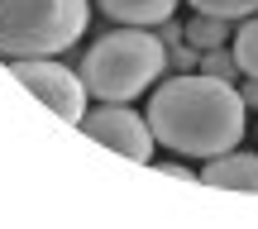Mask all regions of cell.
<instances>
[{
  "label": "cell",
  "instance_id": "5b68a950",
  "mask_svg": "<svg viewBox=\"0 0 258 229\" xmlns=\"http://www.w3.org/2000/svg\"><path fill=\"white\" fill-rule=\"evenodd\" d=\"M82 129L86 138H96L101 148H115V153L134 158V163H148L153 158V129L144 124V115L124 110V101H101V110H86L82 115Z\"/></svg>",
  "mask_w": 258,
  "mask_h": 229
},
{
  "label": "cell",
  "instance_id": "6da1fadb",
  "mask_svg": "<svg viewBox=\"0 0 258 229\" xmlns=\"http://www.w3.org/2000/svg\"><path fill=\"white\" fill-rule=\"evenodd\" d=\"M244 96L220 77H167L148 96V129L182 158H220L244 138Z\"/></svg>",
  "mask_w": 258,
  "mask_h": 229
},
{
  "label": "cell",
  "instance_id": "52a82bcc",
  "mask_svg": "<svg viewBox=\"0 0 258 229\" xmlns=\"http://www.w3.org/2000/svg\"><path fill=\"white\" fill-rule=\"evenodd\" d=\"M96 5H101V15H110L115 24H139V29H148V24L172 19L177 0H96Z\"/></svg>",
  "mask_w": 258,
  "mask_h": 229
},
{
  "label": "cell",
  "instance_id": "277c9868",
  "mask_svg": "<svg viewBox=\"0 0 258 229\" xmlns=\"http://www.w3.org/2000/svg\"><path fill=\"white\" fill-rule=\"evenodd\" d=\"M10 72H15V82L29 86L57 119L82 124V115H86V82H82V72H67L62 62H48V57H10Z\"/></svg>",
  "mask_w": 258,
  "mask_h": 229
},
{
  "label": "cell",
  "instance_id": "5bb4252c",
  "mask_svg": "<svg viewBox=\"0 0 258 229\" xmlns=\"http://www.w3.org/2000/svg\"><path fill=\"white\" fill-rule=\"evenodd\" d=\"M239 96H244V105H258V77H249V82L239 86Z\"/></svg>",
  "mask_w": 258,
  "mask_h": 229
},
{
  "label": "cell",
  "instance_id": "8fae6325",
  "mask_svg": "<svg viewBox=\"0 0 258 229\" xmlns=\"http://www.w3.org/2000/svg\"><path fill=\"white\" fill-rule=\"evenodd\" d=\"M201 72L206 77H220V82H234V72H239L234 48H206V53H201Z\"/></svg>",
  "mask_w": 258,
  "mask_h": 229
},
{
  "label": "cell",
  "instance_id": "9c48e42d",
  "mask_svg": "<svg viewBox=\"0 0 258 229\" xmlns=\"http://www.w3.org/2000/svg\"><path fill=\"white\" fill-rule=\"evenodd\" d=\"M230 48H234V62H239V72L258 77V15H249L239 29H234Z\"/></svg>",
  "mask_w": 258,
  "mask_h": 229
},
{
  "label": "cell",
  "instance_id": "7c38bea8",
  "mask_svg": "<svg viewBox=\"0 0 258 229\" xmlns=\"http://www.w3.org/2000/svg\"><path fill=\"white\" fill-rule=\"evenodd\" d=\"M167 62H172V67H182V72H191V67H201V62H196V53H191V48H182V43H177L172 53H167Z\"/></svg>",
  "mask_w": 258,
  "mask_h": 229
},
{
  "label": "cell",
  "instance_id": "4fadbf2b",
  "mask_svg": "<svg viewBox=\"0 0 258 229\" xmlns=\"http://www.w3.org/2000/svg\"><path fill=\"white\" fill-rule=\"evenodd\" d=\"M158 38H163V48H177V43H182V29H177L172 19H163V34H158Z\"/></svg>",
  "mask_w": 258,
  "mask_h": 229
},
{
  "label": "cell",
  "instance_id": "7a4b0ae2",
  "mask_svg": "<svg viewBox=\"0 0 258 229\" xmlns=\"http://www.w3.org/2000/svg\"><path fill=\"white\" fill-rule=\"evenodd\" d=\"M77 72L86 82V96H96V101H134L167 72V48L158 34L124 24L115 34L96 38Z\"/></svg>",
  "mask_w": 258,
  "mask_h": 229
},
{
  "label": "cell",
  "instance_id": "ba28073f",
  "mask_svg": "<svg viewBox=\"0 0 258 229\" xmlns=\"http://www.w3.org/2000/svg\"><path fill=\"white\" fill-rule=\"evenodd\" d=\"M182 38L196 48V53H206V48H225L234 38V29H230V19H220V15H196L191 24L182 29Z\"/></svg>",
  "mask_w": 258,
  "mask_h": 229
},
{
  "label": "cell",
  "instance_id": "8992f818",
  "mask_svg": "<svg viewBox=\"0 0 258 229\" xmlns=\"http://www.w3.org/2000/svg\"><path fill=\"white\" fill-rule=\"evenodd\" d=\"M206 186H225V191H258V153H220L201 167Z\"/></svg>",
  "mask_w": 258,
  "mask_h": 229
},
{
  "label": "cell",
  "instance_id": "3957f363",
  "mask_svg": "<svg viewBox=\"0 0 258 229\" xmlns=\"http://www.w3.org/2000/svg\"><path fill=\"white\" fill-rule=\"evenodd\" d=\"M86 0H0V57H53L86 34Z\"/></svg>",
  "mask_w": 258,
  "mask_h": 229
},
{
  "label": "cell",
  "instance_id": "30bf717a",
  "mask_svg": "<svg viewBox=\"0 0 258 229\" xmlns=\"http://www.w3.org/2000/svg\"><path fill=\"white\" fill-rule=\"evenodd\" d=\"M196 15H220V19H249L258 15V0H186Z\"/></svg>",
  "mask_w": 258,
  "mask_h": 229
}]
</instances>
